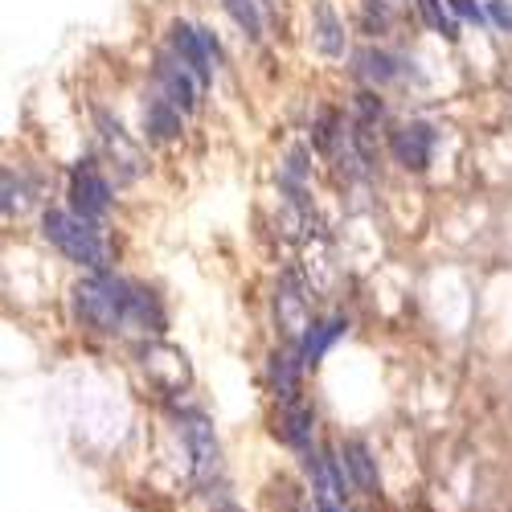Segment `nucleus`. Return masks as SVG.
<instances>
[{"mask_svg":"<svg viewBox=\"0 0 512 512\" xmlns=\"http://www.w3.org/2000/svg\"><path fill=\"white\" fill-rule=\"evenodd\" d=\"M127 308H132V283L111 279L95 271L91 279H82L74 287V312L82 324H91L95 332H119L127 328Z\"/></svg>","mask_w":512,"mask_h":512,"instance_id":"obj_1","label":"nucleus"},{"mask_svg":"<svg viewBox=\"0 0 512 512\" xmlns=\"http://www.w3.org/2000/svg\"><path fill=\"white\" fill-rule=\"evenodd\" d=\"M41 230L46 238L66 254L70 263L87 267V271H103L107 267V246L103 238L95 234V226L87 218H78L74 209H46V218H41Z\"/></svg>","mask_w":512,"mask_h":512,"instance_id":"obj_2","label":"nucleus"},{"mask_svg":"<svg viewBox=\"0 0 512 512\" xmlns=\"http://www.w3.org/2000/svg\"><path fill=\"white\" fill-rule=\"evenodd\" d=\"M168 41H173V54H177L201 82H209V74L218 70V58H222L218 41H213L205 29L185 25V21H177L173 29H168Z\"/></svg>","mask_w":512,"mask_h":512,"instance_id":"obj_3","label":"nucleus"},{"mask_svg":"<svg viewBox=\"0 0 512 512\" xmlns=\"http://www.w3.org/2000/svg\"><path fill=\"white\" fill-rule=\"evenodd\" d=\"M201 87H205V82H201L177 54L156 62V95H164L177 111L189 115V111L197 107V99H201Z\"/></svg>","mask_w":512,"mask_h":512,"instance_id":"obj_4","label":"nucleus"},{"mask_svg":"<svg viewBox=\"0 0 512 512\" xmlns=\"http://www.w3.org/2000/svg\"><path fill=\"white\" fill-rule=\"evenodd\" d=\"M70 209L78 213V218H103V213L111 209V185L95 173L91 164H78L74 173H70Z\"/></svg>","mask_w":512,"mask_h":512,"instance_id":"obj_5","label":"nucleus"},{"mask_svg":"<svg viewBox=\"0 0 512 512\" xmlns=\"http://www.w3.org/2000/svg\"><path fill=\"white\" fill-rule=\"evenodd\" d=\"M390 152L402 168H414V173H422L426 164H431L435 156V132L431 123H402L398 132L390 136Z\"/></svg>","mask_w":512,"mask_h":512,"instance_id":"obj_6","label":"nucleus"},{"mask_svg":"<svg viewBox=\"0 0 512 512\" xmlns=\"http://www.w3.org/2000/svg\"><path fill=\"white\" fill-rule=\"evenodd\" d=\"M181 115L185 111H177L173 103H168L164 95H152L148 103H144V132L152 136V140H177L181 136Z\"/></svg>","mask_w":512,"mask_h":512,"instance_id":"obj_7","label":"nucleus"},{"mask_svg":"<svg viewBox=\"0 0 512 512\" xmlns=\"http://www.w3.org/2000/svg\"><path fill=\"white\" fill-rule=\"evenodd\" d=\"M275 431H279L283 443H291V447H300V451H304V447L312 443V410L300 406V402H287L283 414H279V426H275Z\"/></svg>","mask_w":512,"mask_h":512,"instance_id":"obj_8","label":"nucleus"},{"mask_svg":"<svg viewBox=\"0 0 512 512\" xmlns=\"http://www.w3.org/2000/svg\"><path fill=\"white\" fill-rule=\"evenodd\" d=\"M349 324L345 320H340V316H332V320H324V324H308V332H304V345H300V357H304V365H316L324 353H328V345H332V340L340 336V332H345Z\"/></svg>","mask_w":512,"mask_h":512,"instance_id":"obj_9","label":"nucleus"},{"mask_svg":"<svg viewBox=\"0 0 512 512\" xmlns=\"http://www.w3.org/2000/svg\"><path fill=\"white\" fill-rule=\"evenodd\" d=\"M345 467L353 472V480H357V488H365V492H373L377 488V467H373V455H369V447L361 443V439H349L345 443Z\"/></svg>","mask_w":512,"mask_h":512,"instance_id":"obj_10","label":"nucleus"},{"mask_svg":"<svg viewBox=\"0 0 512 512\" xmlns=\"http://www.w3.org/2000/svg\"><path fill=\"white\" fill-rule=\"evenodd\" d=\"M189 443H193L197 467H201V476H205V472H209V463H218V443H213L205 418H189Z\"/></svg>","mask_w":512,"mask_h":512,"instance_id":"obj_11","label":"nucleus"},{"mask_svg":"<svg viewBox=\"0 0 512 512\" xmlns=\"http://www.w3.org/2000/svg\"><path fill=\"white\" fill-rule=\"evenodd\" d=\"M357 62H361V74L373 78V82H390V78H398V62H394L390 54H381V50H365Z\"/></svg>","mask_w":512,"mask_h":512,"instance_id":"obj_12","label":"nucleus"},{"mask_svg":"<svg viewBox=\"0 0 512 512\" xmlns=\"http://www.w3.org/2000/svg\"><path fill=\"white\" fill-rule=\"evenodd\" d=\"M316 21H320V33H316L320 50H324V54H340V50H345V37H340V25H336V17H332L328 5L316 9Z\"/></svg>","mask_w":512,"mask_h":512,"instance_id":"obj_13","label":"nucleus"},{"mask_svg":"<svg viewBox=\"0 0 512 512\" xmlns=\"http://www.w3.org/2000/svg\"><path fill=\"white\" fill-rule=\"evenodd\" d=\"M226 13L246 29V37H263V21H259V9H254V0H222Z\"/></svg>","mask_w":512,"mask_h":512,"instance_id":"obj_14","label":"nucleus"},{"mask_svg":"<svg viewBox=\"0 0 512 512\" xmlns=\"http://www.w3.org/2000/svg\"><path fill=\"white\" fill-rule=\"evenodd\" d=\"M271 373H275V390H279V398L283 402H295V361L283 353V357H271Z\"/></svg>","mask_w":512,"mask_h":512,"instance_id":"obj_15","label":"nucleus"},{"mask_svg":"<svg viewBox=\"0 0 512 512\" xmlns=\"http://www.w3.org/2000/svg\"><path fill=\"white\" fill-rule=\"evenodd\" d=\"M422 9H426V17H431V21H435V25H439L447 37H455V21H451V17L439 9V0H422Z\"/></svg>","mask_w":512,"mask_h":512,"instance_id":"obj_16","label":"nucleus"},{"mask_svg":"<svg viewBox=\"0 0 512 512\" xmlns=\"http://www.w3.org/2000/svg\"><path fill=\"white\" fill-rule=\"evenodd\" d=\"M492 13H496V21H500V25H512V13H508V9H500L496 0H492Z\"/></svg>","mask_w":512,"mask_h":512,"instance_id":"obj_17","label":"nucleus"},{"mask_svg":"<svg viewBox=\"0 0 512 512\" xmlns=\"http://www.w3.org/2000/svg\"><path fill=\"white\" fill-rule=\"evenodd\" d=\"M226 512H234V508H226Z\"/></svg>","mask_w":512,"mask_h":512,"instance_id":"obj_18","label":"nucleus"}]
</instances>
